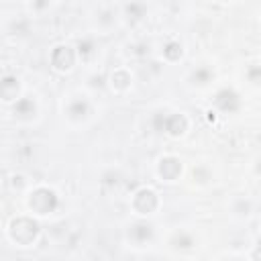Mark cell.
<instances>
[{
  "label": "cell",
  "instance_id": "ac0fdd59",
  "mask_svg": "<svg viewBox=\"0 0 261 261\" xmlns=\"http://www.w3.org/2000/svg\"><path fill=\"white\" fill-rule=\"evenodd\" d=\"M51 4H53V0H31V8L35 12H39V14L47 12L51 8Z\"/></svg>",
  "mask_w": 261,
  "mask_h": 261
},
{
  "label": "cell",
  "instance_id": "9a60e30c",
  "mask_svg": "<svg viewBox=\"0 0 261 261\" xmlns=\"http://www.w3.org/2000/svg\"><path fill=\"white\" fill-rule=\"evenodd\" d=\"M110 86L116 90V92H124L128 86H130V73L126 69H116L112 71L110 75Z\"/></svg>",
  "mask_w": 261,
  "mask_h": 261
},
{
  "label": "cell",
  "instance_id": "52a82bcc",
  "mask_svg": "<svg viewBox=\"0 0 261 261\" xmlns=\"http://www.w3.org/2000/svg\"><path fill=\"white\" fill-rule=\"evenodd\" d=\"M153 237H155V224L147 218H141L128 226V239L135 245H147L153 241Z\"/></svg>",
  "mask_w": 261,
  "mask_h": 261
},
{
  "label": "cell",
  "instance_id": "277c9868",
  "mask_svg": "<svg viewBox=\"0 0 261 261\" xmlns=\"http://www.w3.org/2000/svg\"><path fill=\"white\" fill-rule=\"evenodd\" d=\"M63 112H65L67 120L80 124V122H84L90 116L92 104H90L88 96H84V94H71L69 100H67V104H65V108H63Z\"/></svg>",
  "mask_w": 261,
  "mask_h": 261
},
{
  "label": "cell",
  "instance_id": "5b68a950",
  "mask_svg": "<svg viewBox=\"0 0 261 261\" xmlns=\"http://www.w3.org/2000/svg\"><path fill=\"white\" fill-rule=\"evenodd\" d=\"M159 208V196L153 188H139L133 194V210L141 216H149Z\"/></svg>",
  "mask_w": 261,
  "mask_h": 261
},
{
  "label": "cell",
  "instance_id": "ba28073f",
  "mask_svg": "<svg viewBox=\"0 0 261 261\" xmlns=\"http://www.w3.org/2000/svg\"><path fill=\"white\" fill-rule=\"evenodd\" d=\"M214 106H216L220 112H224V114H232V112L239 110L241 98H239V94H237L234 90L222 88V90H218V92L214 94Z\"/></svg>",
  "mask_w": 261,
  "mask_h": 261
},
{
  "label": "cell",
  "instance_id": "5bb4252c",
  "mask_svg": "<svg viewBox=\"0 0 261 261\" xmlns=\"http://www.w3.org/2000/svg\"><path fill=\"white\" fill-rule=\"evenodd\" d=\"M161 55L165 57V61H177V59H181V55H184V45L179 43V41H167L163 47H161Z\"/></svg>",
  "mask_w": 261,
  "mask_h": 261
},
{
  "label": "cell",
  "instance_id": "8992f818",
  "mask_svg": "<svg viewBox=\"0 0 261 261\" xmlns=\"http://www.w3.org/2000/svg\"><path fill=\"white\" fill-rule=\"evenodd\" d=\"M75 49L69 45H57L51 51V65L55 71H71L75 65Z\"/></svg>",
  "mask_w": 261,
  "mask_h": 261
},
{
  "label": "cell",
  "instance_id": "9c48e42d",
  "mask_svg": "<svg viewBox=\"0 0 261 261\" xmlns=\"http://www.w3.org/2000/svg\"><path fill=\"white\" fill-rule=\"evenodd\" d=\"M157 175L163 181H175L181 175V161L173 155H165L157 163Z\"/></svg>",
  "mask_w": 261,
  "mask_h": 261
},
{
  "label": "cell",
  "instance_id": "e0dca14e",
  "mask_svg": "<svg viewBox=\"0 0 261 261\" xmlns=\"http://www.w3.org/2000/svg\"><path fill=\"white\" fill-rule=\"evenodd\" d=\"M171 245L177 247V249H179V247H181V249H190V247H194V237H192L190 232H175Z\"/></svg>",
  "mask_w": 261,
  "mask_h": 261
},
{
  "label": "cell",
  "instance_id": "d6986e66",
  "mask_svg": "<svg viewBox=\"0 0 261 261\" xmlns=\"http://www.w3.org/2000/svg\"><path fill=\"white\" fill-rule=\"evenodd\" d=\"M220 2H232V0H220Z\"/></svg>",
  "mask_w": 261,
  "mask_h": 261
},
{
  "label": "cell",
  "instance_id": "2e32d148",
  "mask_svg": "<svg viewBox=\"0 0 261 261\" xmlns=\"http://www.w3.org/2000/svg\"><path fill=\"white\" fill-rule=\"evenodd\" d=\"M212 82V71L208 67H198L192 71V84L196 86H206Z\"/></svg>",
  "mask_w": 261,
  "mask_h": 261
},
{
  "label": "cell",
  "instance_id": "7c38bea8",
  "mask_svg": "<svg viewBox=\"0 0 261 261\" xmlns=\"http://www.w3.org/2000/svg\"><path fill=\"white\" fill-rule=\"evenodd\" d=\"M147 12H149V8H147V4H145L143 0H130V2H126V4L122 6V16H124L128 22H133V24L145 20Z\"/></svg>",
  "mask_w": 261,
  "mask_h": 261
},
{
  "label": "cell",
  "instance_id": "8fae6325",
  "mask_svg": "<svg viewBox=\"0 0 261 261\" xmlns=\"http://www.w3.org/2000/svg\"><path fill=\"white\" fill-rule=\"evenodd\" d=\"M12 114L16 118H31L37 114V100L31 94H22L12 102Z\"/></svg>",
  "mask_w": 261,
  "mask_h": 261
},
{
  "label": "cell",
  "instance_id": "7a4b0ae2",
  "mask_svg": "<svg viewBox=\"0 0 261 261\" xmlns=\"http://www.w3.org/2000/svg\"><path fill=\"white\" fill-rule=\"evenodd\" d=\"M151 124L155 133H163L169 137H181L188 130V118L181 112H155Z\"/></svg>",
  "mask_w": 261,
  "mask_h": 261
},
{
  "label": "cell",
  "instance_id": "3957f363",
  "mask_svg": "<svg viewBox=\"0 0 261 261\" xmlns=\"http://www.w3.org/2000/svg\"><path fill=\"white\" fill-rule=\"evenodd\" d=\"M10 239L22 247H29L37 241L39 237V222L31 216H16L12 222H10Z\"/></svg>",
  "mask_w": 261,
  "mask_h": 261
},
{
  "label": "cell",
  "instance_id": "30bf717a",
  "mask_svg": "<svg viewBox=\"0 0 261 261\" xmlns=\"http://www.w3.org/2000/svg\"><path fill=\"white\" fill-rule=\"evenodd\" d=\"M20 96V80L14 73H6L0 77V100L12 104Z\"/></svg>",
  "mask_w": 261,
  "mask_h": 261
},
{
  "label": "cell",
  "instance_id": "6da1fadb",
  "mask_svg": "<svg viewBox=\"0 0 261 261\" xmlns=\"http://www.w3.org/2000/svg\"><path fill=\"white\" fill-rule=\"evenodd\" d=\"M27 206L33 214L37 216H49L57 210L59 206V196L53 188H47V186H37L29 192V198H27Z\"/></svg>",
  "mask_w": 261,
  "mask_h": 261
},
{
  "label": "cell",
  "instance_id": "4fadbf2b",
  "mask_svg": "<svg viewBox=\"0 0 261 261\" xmlns=\"http://www.w3.org/2000/svg\"><path fill=\"white\" fill-rule=\"evenodd\" d=\"M98 53V43L94 37H82L75 43V57L82 61H90L92 57H96Z\"/></svg>",
  "mask_w": 261,
  "mask_h": 261
}]
</instances>
